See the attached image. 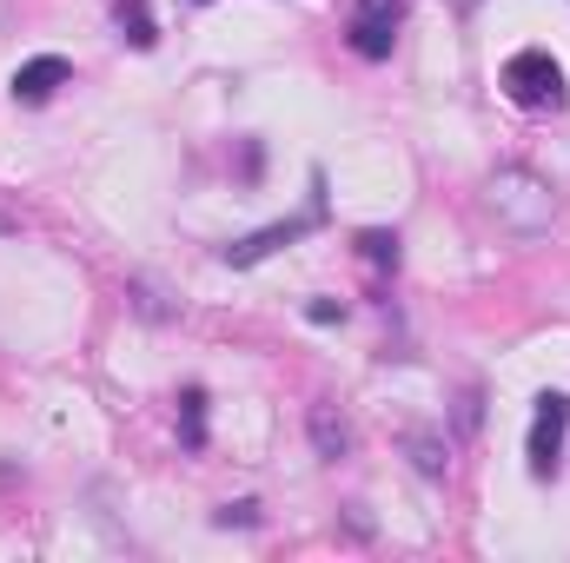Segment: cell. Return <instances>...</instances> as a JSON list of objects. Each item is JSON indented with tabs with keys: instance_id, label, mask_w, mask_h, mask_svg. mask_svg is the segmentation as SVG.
<instances>
[{
	"instance_id": "8fae6325",
	"label": "cell",
	"mask_w": 570,
	"mask_h": 563,
	"mask_svg": "<svg viewBox=\"0 0 570 563\" xmlns=\"http://www.w3.org/2000/svg\"><path fill=\"white\" fill-rule=\"evenodd\" d=\"M120 33H127L134 47H153V40H159V33H153V20H146V7H140V0H127V7H120Z\"/></svg>"
},
{
	"instance_id": "4fadbf2b",
	"label": "cell",
	"mask_w": 570,
	"mask_h": 563,
	"mask_svg": "<svg viewBox=\"0 0 570 563\" xmlns=\"http://www.w3.org/2000/svg\"><path fill=\"white\" fill-rule=\"evenodd\" d=\"M305 318H312V325H338V318H345V305H338V298H312V305H305Z\"/></svg>"
},
{
	"instance_id": "30bf717a",
	"label": "cell",
	"mask_w": 570,
	"mask_h": 563,
	"mask_svg": "<svg viewBox=\"0 0 570 563\" xmlns=\"http://www.w3.org/2000/svg\"><path fill=\"white\" fill-rule=\"evenodd\" d=\"M358 253H365L372 266H392V273H399V233H358Z\"/></svg>"
},
{
	"instance_id": "52a82bcc",
	"label": "cell",
	"mask_w": 570,
	"mask_h": 563,
	"mask_svg": "<svg viewBox=\"0 0 570 563\" xmlns=\"http://www.w3.org/2000/svg\"><path fill=\"white\" fill-rule=\"evenodd\" d=\"M305 431H312V451L332 457V464L352 451V424L338 418V405H312V412H305Z\"/></svg>"
},
{
	"instance_id": "6da1fadb",
	"label": "cell",
	"mask_w": 570,
	"mask_h": 563,
	"mask_svg": "<svg viewBox=\"0 0 570 563\" xmlns=\"http://www.w3.org/2000/svg\"><path fill=\"white\" fill-rule=\"evenodd\" d=\"M491 213L511 226V233H551V219H558V192H551V179L544 172H531V166H498L491 172Z\"/></svg>"
},
{
	"instance_id": "7c38bea8",
	"label": "cell",
	"mask_w": 570,
	"mask_h": 563,
	"mask_svg": "<svg viewBox=\"0 0 570 563\" xmlns=\"http://www.w3.org/2000/svg\"><path fill=\"white\" fill-rule=\"evenodd\" d=\"M213 524H219V531H233V524H239V531H253V524H259V504H253V497H239V504L213 511Z\"/></svg>"
},
{
	"instance_id": "277c9868",
	"label": "cell",
	"mask_w": 570,
	"mask_h": 563,
	"mask_svg": "<svg viewBox=\"0 0 570 563\" xmlns=\"http://www.w3.org/2000/svg\"><path fill=\"white\" fill-rule=\"evenodd\" d=\"M564 431H570V398L564 392H544L538 398V418H531V437H524V457H531V477L551 484L558 464H564Z\"/></svg>"
},
{
	"instance_id": "3957f363",
	"label": "cell",
	"mask_w": 570,
	"mask_h": 563,
	"mask_svg": "<svg viewBox=\"0 0 570 563\" xmlns=\"http://www.w3.org/2000/svg\"><path fill=\"white\" fill-rule=\"evenodd\" d=\"M325 219V179H312V206L298 213V219H279V226H259L253 239H239V246H226L219 253V266H259V259H273V253H285V246H298L312 226Z\"/></svg>"
},
{
	"instance_id": "ba28073f",
	"label": "cell",
	"mask_w": 570,
	"mask_h": 563,
	"mask_svg": "<svg viewBox=\"0 0 570 563\" xmlns=\"http://www.w3.org/2000/svg\"><path fill=\"white\" fill-rule=\"evenodd\" d=\"M179 437H186V451L206 444V392H199V385L179 392Z\"/></svg>"
},
{
	"instance_id": "5b68a950",
	"label": "cell",
	"mask_w": 570,
	"mask_h": 563,
	"mask_svg": "<svg viewBox=\"0 0 570 563\" xmlns=\"http://www.w3.org/2000/svg\"><path fill=\"white\" fill-rule=\"evenodd\" d=\"M405 27V0H352V53L392 60V40Z\"/></svg>"
},
{
	"instance_id": "5bb4252c",
	"label": "cell",
	"mask_w": 570,
	"mask_h": 563,
	"mask_svg": "<svg viewBox=\"0 0 570 563\" xmlns=\"http://www.w3.org/2000/svg\"><path fill=\"white\" fill-rule=\"evenodd\" d=\"M0 233H7V219H0Z\"/></svg>"
},
{
	"instance_id": "9c48e42d",
	"label": "cell",
	"mask_w": 570,
	"mask_h": 563,
	"mask_svg": "<svg viewBox=\"0 0 570 563\" xmlns=\"http://www.w3.org/2000/svg\"><path fill=\"white\" fill-rule=\"evenodd\" d=\"M405 451H412V464H419L425 477H444V464H451V457H444V437H431V431H412Z\"/></svg>"
},
{
	"instance_id": "7a4b0ae2",
	"label": "cell",
	"mask_w": 570,
	"mask_h": 563,
	"mask_svg": "<svg viewBox=\"0 0 570 563\" xmlns=\"http://www.w3.org/2000/svg\"><path fill=\"white\" fill-rule=\"evenodd\" d=\"M504 93H511L524 113H558V107L570 100L564 67H558L544 47H524V53H511V60H504Z\"/></svg>"
},
{
	"instance_id": "8992f818",
	"label": "cell",
	"mask_w": 570,
	"mask_h": 563,
	"mask_svg": "<svg viewBox=\"0 0 570 563\" xmlns=\"http://www.w3.org/2000/svg\"><path fill=\"white\" fill-rule=\"evenodd\" d=\"M67 73H73V67H67L60 53H33V60H20V67H13L7 93H13L20 107H47V100H53V87H67Z\"/></svg>"
}]
</instances>
